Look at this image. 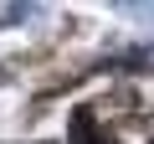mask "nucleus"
I'll use <instances>...</instances> for the list:
<instances>
[{
    "label": "nucleus",
    "mask_w": 154,
    "mask_h": 144,
    "mask_svg": "<svg viewBox=\"0 0 154 144\" xmlns=\"http://www.w3.org/2000/svg\"><path fill=\"white\" fill-rule=\"evenodd\" d=\"M72 129H77L72 144H113V134L93 124V108H77V113H72Z\"/></svg>",
    "instance_id": "nucleus-1"
}]
</instances>
